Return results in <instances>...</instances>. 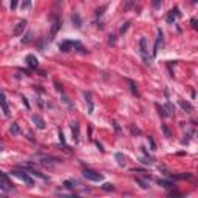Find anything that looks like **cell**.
I'll use <instances>...</instances> for the list:
<instances>
[{"label": "cell", "mask_w": 198, "mask_h": 198, "mask_svg": "<svg viewBox=\"0 0 198 198\" xmlns=\"http://www.w3.org/2000/svg\"><path fill=\"white\" fill-rule=\"evenodd\" d=\"M0 189H2V190H11V187L8 186V183L3 181V180H0Z\"/></svg>", "instance_id": "obj_22"}, {"label": "cell", "mask_w": 198, "mask_h": 198, "mask_svg": "<svg viewBox=\"0 0 198 198\" xmlns=\"http://www.w3.org/2000/svg\"><path fill=\"white\" fill-rule=\"evenodd\" d=\"M108 43H110V45H115V43H116V37H115V36H110Z\"/></svg>", "instance_id": "obj_35"}, {"label": "cell", "mask_w": 198, "mask_h": 198, "mask_svg": "<svg viewBox=\"0 0 198 198\" xmlns=\"http://www.w3.org/2000/svg\"><path fill=\"white\" fill-rule=\"evenodd\" d=\"M9 133L11 135H20V127H19V124L14 122L13 125L9 127Z\"/></svg>", "instance_id": "obj_17"}, {"label": "cell", "mask_w": 198, "mask_h": 198, "mask_svg": "<svg viewBox=\"0 0 198 198\" xmlns=\"http://www.w3.org/2000/svg\"><path fill=\"white\" fill-rule=\"evenodd\" d=\"M17 5H19V0H11V9H16L17 8Z\"/></svg>", "instance_id": "obj_31"}, {"label": "cell", "mask_w": 198, "mask_h": 198, "mask_svg": "<svg viewBox=\"0 0 198 198\" xmlns=\"http://www.w3.org/2000/svg\"><path fill=\"white\" fill-rule=\"evenodd\" d=\"M163 43V31L161 29H158V36H157V40H155V45H153V56L158 54L159 51V45Z\"/></svg>", "instance_id": "obj_8"}, {"label": "cell", "mask_w": 198, "mask_h": 198, "mask_svg": "<svg viewBox=\"0 0 198 198\" xmlns=\"http://www.w3.org/2000/svg\"><path fill=\"white\" fill-rule=\"evenodd\" d=\"M59 138H60V141H62V144H65V136H64L62 132H59Z\"/></svg>", "instance_id": "obj_36"}, {"label": "cell", "mask_w": 198, "mask_h": 198, "mask_svg": "<svg viewBox=\"0 0 198 198\" xmlns=\"http://www.w3.org/2000/svg\"><path fill=\"white\" fill-rule=\"evenodd\" d=\"M33 122H34V125H36L37 128H40V130H43V128H45V121L42 119L39 115H34L33 116Z\"/></svg>", "instance_id": "obj_9"}, {"label": "cell", "mask_w": 198, "mask_h": 198, "mask_svg": "<svg viewBox=\"0 0 198 198\" xmlns=\"http://www.w3.org/2000/svg\"><path fill=\"white\" fill-rule=\"evenodd\" d=\"M0 178H2V180H3V181H6V183H8V184H9V178H8V177H6V175H5V173H3V172H2V170H0Z\"/></svg>", "instance_id": "obj_32"}, {"label": "cell", "mask_w": 198, "mask_h": 198, "mask_svg": "<svg viewBox=\"0 0 198 198\" xmlns=\"http://www.w3.org/2000/svg\"><path fill=\"white\" fill-rule=\"evenodd\" d=\"M25 28H26V20H20L16 25V28L13 29V36H20V34L25 31Z\"/></svg>", "instance_id": "obj_7"}, {"label": "cell", "mask_w": 198, "mask_h": 198, "mask_svg": "<svg viewBox=\"0 0 198 198\" xmlns=\"http://www.w3.org/2000/svg\"><path fill=\"white\" fill-rule=\"evenodd\" d=\"M163 110H164V113H166V116H172L173 115V112H175V107L170 102H167V104L163 107Z\"/></svg>", "instance_id": "obj_15"}, {"label": "cell", "mask_w": 198, "mask_h": 198, "mask_svg": "<svg viewBox=\"0 0 198 198\" xmlns=\"http://www.w3.org/2000/svg\"><path fill=\"white\" fill-rule=\"evenodd\" d=\"M105 9H107V5H104V6H101V8H98V9H96V13H94V16H96V17H101L102 14H104V11H105Z\"/></svg>", "instance_id": "obj_20"}, {"label": "cell", "mask_w": 198, "mask_h": 198, "mask_svg": "<svg viewBox=\"0 0 198 198\" xmlns=\"http://www.w3.org/2000/svg\"><path fill=\"white\" fill-rule=\"evenodd\" d=\"M128 25H130V23H128V22H127V23H124V26H121V34H124L125 31H127Z\"/></svg>", "instance_id": "obj_34"}, {"label": "cell", "mask_w": 198, "mask_h": 198, "mask_svg": "<svg viewBox=\"0 0 198 198\" xmlns=\"http://www.w3.org/2000/svg\"><path fill=\"white\" fill-rule=\"evenodd\" d=\"M71 132H73V138L76 142H79V138H81V130H79V122L78 121H73L71 122Z\"/></svg>", "instance_id": "obj_6"}, {"label": "cell", "mask_w": 198, "mask_h": 198, "mask_svg": "<svg viewBox=\"0 0 198 198\" xmlns=\"http://www.w3.org/2000/svg\"><path fill=\"white\" fill-rule=\"evenodd\" d=\"M26 64H28L31 68H37V65H39V62H37V59L34 58L33 54H29V56H26Z\"/></svg>", "instance_id": "obj_14"}, {"label": "cell", "mask_w": 198, "mask_h": 198, "mask_svg": "<svg viewBox=\"0 0 198 198\" xmlns=\"http://www.w3.org/2000/svg\"><path fill=\"white\" fill-rule=\"evenodd\" d=\"M139 53L142 56V60L146 65H150L152 64V58L148 56V47H147V39L146 37H141L139 39Z\"/></svg>", "instance_id": "obj_1"}, {"label": "cell", "mask_w": 198, "mask_h": 198, "mask_svg": "<svg viewBox=\"0 0 198 198\" xmlns=\"http://www.w3.org/2000/svg\"><path fill=\"white\" fill-rule=\"evenodd\" d=\"M180 107L184 110V112H187V113H192L193 112V105L190 104V102L184 101V99H181V101H180Z\"/></svg>", "instance_id": "obj_12"}, {"label": "cell", "mask_w": 198, "mask_h": 198, "mask_svg": "<svg viewBox=\"0 0 198 198\" xmlns=\"http://www.w3.org/2000/svg\"><path fill=\"white\" fill-rule=\"evenodd\" d=\"M190 23H192L193 28H197V19H192V20H190Z\"/></svg>", "instance_id": "obj_38"}, {"label": "cell", "mask_w": 198, "mask_h": 198, "mask_svg": "<svg viewBox=\"0 0 198 198\" xmlns=\"http://www.w3.org/2000/svg\"><path fill=\"white\" fill-rule=\"evenodd\" d=\"M84 98H85L87 104H88V113H93V96H91V93L90 91H85Z\"/></svg>", "instance_id": "obj_10"}, {"label": "cell", "mask_w": 198, "mask_h": 198, "mask_svg": "<svg viewBox=\"0 0 198 198\" xmlns=\"http://www.w3.org/2000/svg\"><path fill=\"white\" fill-rule=\"evenodd\" d=\"M2 150H3V148H2V146H0V152H2Z\"/></svg>", "instance_id": "obj_40"}, {"label": "cell", "mask_w": 198, "mask_h": 198, "mask_svg": "<svg viewBox=\"0 0 198 198\" xmlns=\"http://www.w3.org/2000/svg\"><path fill=\"white\" fill-rule=\"evenodd\" d=\"M159 5H161V0H152V6L153 8H159Z\"/></svg>", "instance_id": "obj_30"}, {"label": "cell", "mask_w": 198, "mask_h": 198, "mask_svg": "<svg viewBox=\"0 0 198 198\" xmlns=\"http://www.w3.org/2000/svg\"><path fill=\"white\" fill-rule=\"evenodd\" d=\"M22 99H23V104H25V107H26V108H29V104H28V99H26V98H22Z\"/></svg>", "instance_id": "obj_37"}, {"label": "cell", "mask_w": 198, "mask_h": 198, "mask_svg": "<svg viewBox=\"0 0 198 198\" xmlns=\"http://www.w3.org/2000/svg\"><path fill=\"white\" fill-rule=\"evenodd\" d=\"M71 22H73V25H74L78 29L82 26V19H81V16H79L78 13H73V14H71Z\"/></svg>", "instance_id": "obj_11"}, {"label": "cell", "mask_w": 198, "mask_h": 198, "mask_svg": "<svg viewBox=\"0 0 198 198\" xmlns=\"http://www.w3.org/2000/svg\"><path fill=\"white\" fill-rule=\"evenodd\" d=\"M82 175L87 178V180H90V181H102V178H104L101 173L94 172V170H91V169H85L82 172Z\"/></svg>", "instance_id": "obj_3"}, {"label": "cell", "mask_w": 198, "mask_h": 198, "mask_svg": "<svg viewBox=\"0 0 198 198\" xmlns=\"http://www.w3.org/2000/svg\"><path fill=\"white\" fill-rule=\"evenodd\" d=\"M59 48H60V51L67 53V51H70V50H73V42H71V40H65V42H62V43L59 45Z\"/></svg>", "instance_id": "obj_13"}, {"label": "cell", "mask_w": 198, "mask_h": 198, "mask_svg": "<svg viewBox=\"0 0 198 198\" xmlns=\"http://www.w3.org/2000/svg\"><path fill=\"white\" fill-rule=\"evenodd\" d=\"M161 128H163V132H164V135H166V136H170V130L166 127V125H161Z\"/></svg>", "instance_id": "obj_33"}, {"label": "cell", "mask_w": 198, "mask_h": 198, "mask_svg": "<svg viewBox=\"0 0 198 198\" xmlns=\"http://www.w3.org/2000/svg\"><path fill=\"white\" fill-rule=\"evenodd\" d=\"M158 184L163 186V187H166V189H172L175 186L172 181H167V180H158Z\"/></svg>", "instance_id": "obj_16"}, {"label": "cell", "mask_w": 198, "mask_h": 198, "mask_svg": "<svg viewBox=\"0 0 198 198\" xmlns=\"http://www.w3.org/2000/svg\"><path fill=\"white\" fill-rule=\"evenodd\" d=\"M113 127H115V130H116L118 135H121V127H119V124H118L116 121H113Z\"/></svg>", "instance_id": "obj_29"}, {"label": "cell", "mask_w": 198, "mask_h": 198, "mask_svg": "<svg viewBox=\"0 0 198 198\" xmlns=\"http://www.w3.org/2000/svg\"><path fill=\"white\" fill-rule=\"evenodd\" d=\"M22 6H23V9H29L31 8V0H23V2H22Z\"/></svg>", "instance_id": "obj_23"}, {"label": "cell", "mask_w": 198, "mask_h": 198, "mask_svg": "<svg viewBox=\"0 0 198 198\" xmlns=\"http://www.w3.org/2000/svg\"><path fill=\"white\" fill-rule=\"evenodd\" d=\"M101 187L104 189V190H107V192H112V190H115V186L110 184V183H105V184H102Z\"/></svg>", "instance_id": "obj_19"}, {"label": "cell", "mask_w": 198, "mask_h": 198, "mask_svg": "<svg viewBox=\"0 0 198 198\" xmlns=\"http://www.w3.org/2000/svg\"><path fill=\"white\" fill-rule=\"evenodd\" d=\"M14 175V177H17V178H20L22 181H25L26 184H29V187H31V186H34V181H33V178L29 177L28 173H26V170L23 169V170H13V172H11Z\"/></svg>", "instance_id": "obj_2"}, {"label": "cell", "mask_w": 198, "mask_h": 198, "mask_svg": "<svg viewBox=\"0 0 198 198\" xmlns=\"http://www.w3.org/2000/svg\"><path fill=\"white\" fill-rule=\"evenodd\" d=\"M127 82H128V85H130V90H132V93L133 94H138V90H136V85H135V82L130 81V79H127Z\"/></svg>", "instance_id": "obj_21"}, {"label": "cell", "mask_w": 198, "mask_h": 198, "mask_svg": "<svg viewBox=\"0 0 198 198\" xmlns=\"http://www.w3.org/2000/svg\"><path fill=\"white\" fill-rule=\"evenodd\" d=\"M157 108H158V113H159V116H161V118H167V116H166V113H164V110H163V107H161V105H158V104H157Z\"/></svg>", "instance_id": "obj_26"}, {"label": "cell", "mask_w": 198, "mask_h": 198, "mask_svg": "<svg viewBox=\"0 0 198 198\" xmlns=\"http://www.w3.org/2000/svg\"><path fill=\"white\" fill-rule=\"evenodd\" d=\"M0 107H2V110H3V115L8 118L9 116V107H8L6 96H5V93H3V91H0Z\"/></svg>", "instance_id": "obj_4"}, {"label": "cell", "mask_w": 198, "mask_h": 198, "mask_svg": "<svg viewBox=\"0 0 198 198\" xmlns=\"http://www.w3.org/2000/svg\"><path fill=\"white\" fill-rule=\"evenodd\" d=\"M96 147H98V148H99V150H101V152H104V148H102V144L96 142Z\"/></svg>", "instance_id": "obj_39"}, {"label": "cell", "mask_w": 198, "mask_h": 198, "mask_svg": "<svg viewBox=\"0 0 198 198\" xmlns=\"http://www.w3.org/2000/svg\"><path fill=\"white\" fill-rule=\"evenodd\" d=\"M130 130H132V133H133V135H139V128L138 127H135V125H130Z\"/></svg>", "instance_id": "obj_28"}, {"label": "cell", "mask_w": 198, "mask_h": 198, "mask_svg": "<svg viewBox=\"0 0 198 198\" xmlns=\"http://www.w3.org/2000/svg\"><path fill=\"white\" fill-rule=\"evenodd\" d=\"M147 139H148V144H150L152 150H155V148H157V146H155V141L152 139V136H147Z\"/></svg>", "instance_id": "obj_27"}, {"label": "cell", "mask_w": 198, "mask_h": 198, "mask_svg": "<svg viewBox=\"0 0 198 198\" xmlns=\"http://www.w3.org/2000/svg\"><path fill=\"white\" fill-rule=\"evenodd\" d=\"M115 158L118 159V164H119V166H125V158H124L122 153H116Z\"/></svg>", "instance_id": "obj_18"}, {"label": "cell", "mask_w": 198, "mask_h": 198, "mask_svg": "<svg viewBox=\"0 0 198 198\" xmlns=\"http://www.w3.org/2000/svg\"><path fill=\"white\" fill-rule=\"evenodd\" d=\"M64 186H65L67 189H74V181H70V180H68V181L64 183Z\"/></svg>", "instance_id": "obj_25"}, {"label": "cell", "mask_w": 198, "mask_h": 198, "mask_svg": "<svg viewBox=\"0 0 198 198\" xmlns=\"http://www.w3.org/2000/svg\"><path fill=\"white\" fill-rule=\"evenodd\" d=\"M178 17H181V13H180V9H178V8H175V9H172L166 16V20H167V23H173Z\"/></svg>", "instance_id": "obj_5"}, {"label": "cell", "mask_w": 198, "mask_h": 198, "mask_svg": "<svg viewBox=\"0 0 198 198\" xmlns=\"http://www.w3.org/2000/svg\"><path fill=\"white\" fill-rule=\"evenodd\" d=\"M136 183H138V184H141V187H142V189H147V187H148V183L139 180V178H136Z\"/></svg>", "instance_id": "obj_24"}]
</instances>
